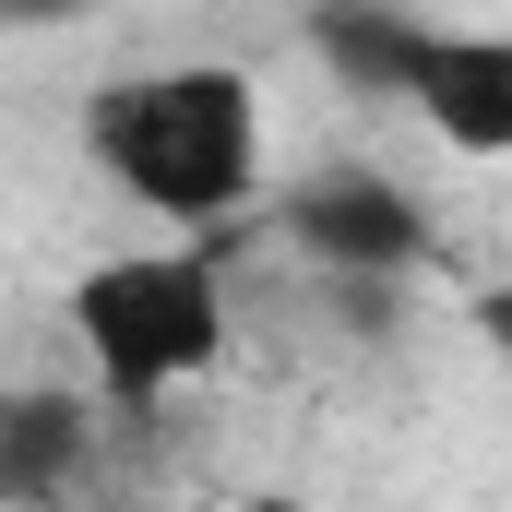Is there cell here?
<instances>
[{"label":"cell","instance_id":"6da1fadb","mask_svg":"<svg viewBox=\"0 0 512 512\" xmlns=\"http://www.w3.org/2000/svg\"><path fill=\"white\" fill-rule=\"evenodd\" d=\"M84 143L143 215L167 227H227L262 191V96L227 60H167V72H120L84 96Z\"/></svg>","mask_w":512,"mask_h":512},{"label":"cell","instance_id":"7a4b0ae2","mask_svg":"<svg viewBox=\"0 0 512 512\" xmlns=\"http://www.w3.org/2000/svg\"><path fill=\"white\" fill-rule=\"evenodd\" d=\"M72 334L96 358V393L120 417H155L179 382L215 370L227 346V286L203 251H131V262H96L72 286Z\"/></svg>","mask_w":512,"mask_h":512},{"label":"cell","instance_id":"3957f363","mask_svg":"<svg viewBox=\"0 0 512 512\" xmlns=\"http://www.w3.org/2000/svg\"><path fill=\"white\" fill-rule=\"evenodd\" d=\"M286 239L322 262L334 286H393L405 262L429 251V215H417V191H393L370 167H334V179L286 191Z\"/></svg>","mask_w":512,"mask_h":512},{"label":"cell","instance_id":"277c9868","mask_svg":"<svg viewBox=\"0 0 512 512\" xmlns=\"http://www.w3.org/2000/svg\"><path fill=\"white\" fill-rule=\"evenodd\" d=\"M405 108L441 131L453 155H512V36L417 24V60H405Z\"/></svg>","mask_w":512,"mask_h":512},{"label":"cell","instance_id":"5b68a950","mask_svg":"<svg viewBox=\"0 0 512 512\" xmlns=\"http://www.w3.org/2000/svg\"><path fill=\"white\" fill-rule=\"evenodd\" d=\"M84 453H96V405L72 382H24L0 393V501H60V489H84Z\"/></svg>","mask_w":512,"mask_h":512},{"label":"cell","instance_id":"8992f818","mask_svg":"<svg viewBox=\"0 0 512 512\" xmlns=\"http://www.w3.org/2000/svg\"><path fill=\"white\" fill-rule=\"evenodd\" d=\"M477 334L501 346V370H512V286H477Z\"/></svg>","mask_w":512,"mask_h":512},{"label":"cell","instance_id":"52a82bcc","mask_svg":"<svg viewBox=\"0 0 512 512\" xmlns=\"http://www.w3.org/2000/svg\"><path fill=\"white\" fill-rule=\"evenodd\" d=\"M251 512H298V501H251Z\"/></svg>","mask_w":512,"mask_h":512}]
</instances>
